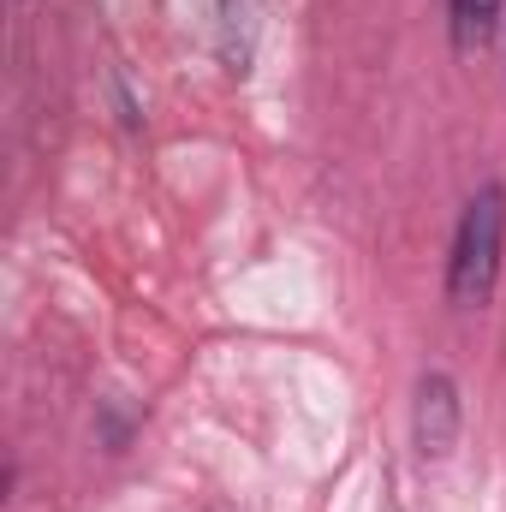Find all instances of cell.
Returning <instances> with one entry per match:
<instances>
[{"label":"cell","instance_id":"obj_3","mask_svg":"<svg viewBox=\"0 0 506 512\" xmlns=\"http://www.w3.org/2000/svg\"><path fill=\"white\" fill-rule=\"evenodd\" d=\"M501 6L506 0H447V36H453V48H459V54H477V48L495 36Z\"/></svg>","mask_w":506,"mask_h":512},{"label":"cell","instance_id":"obj_4","mask_svg":"<svg viewBox=\"0 0 506 512\" xmlns=\"http://www.w3.org/2000/svg\"><path fill=\"white\" fill-rule=\"evenodd\" d=\"M221 48L233 60V72L251 66V48H256V0H221Z\"/></svg>","mask_w":506,"mask_h":512},{"label":"cell","instance_id":"obj_1","mask_svg":"<svg viewBox=\"0 0 506 512\" xmlns=\"http://www.w3.org/2000/svg\"><path fill=\"white\" fill-rule=\"evenodd\" d=\"M501 245H506V185H477L459 209L453 227V251H447V298L459 310H483L501 274Z\"/></svg>","mask_w":506,"mask_h":512},{"label":"cell","instance_id":"obj_2","mask_svg":"<svg viewBox=\"0 0 506 512\" xmlns=\"http://www.w3.org/2000/svg\"><path fill=\"white\" fill-rule=\"evenodd\" d=\"M411 441L423 459H447L459 441V387L447 370H423L411 399Z\"/></svg>","mask_w":506,"mask_h":512}]
</instances>
